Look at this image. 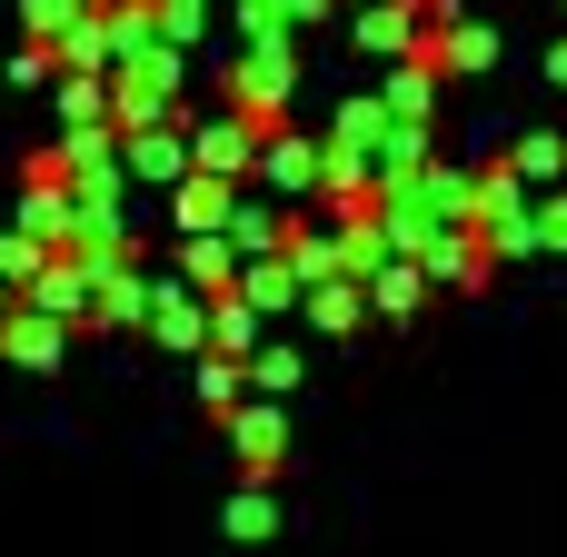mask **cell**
Instances as JSON below:
<instances>
[{
  "instance_id": "cell-25",
  "label": "cell",
  "mask_w": 567,
  "mask_h": 557,
  "mask_svg": "<svg viewBox=\"0 0 567 557\" xmlns=\"http://www.w3.org/2000/svg\"><path fill=\"white\" fill-rule=\"evenodd\" d=\"M90 20V0H20V40H40L50 60H60V40Z\"/></svg>"
},
{
  "instance_id": "cell-20",
  "label": "cell",
  "mask_w": 567,
  "mask_h": 557,
  "mask_svg": "<svg viewBox=\"0 0 567 557\" xmlns=\"http://www.w3.org/2000/svg\"><path fill=\"white\" fill-rule=\"evenodd\" d=\"M508 169H518L538 199H558V189H567V130H528V140H508Z\"/></svg>"
},
{
  "instance_id": "cell-14",
  "label": "cell",
  "mask_w": 567,
  "mask_h": 557,
  "mask_svg": "<svg viewBox=\"0 0 567 557\" xmlns=\"http://www.w3.org/2000/svg\"><path fill=\"white\" fill-rule=\"evenodd\" d=\"M229 299H249V309H259V319H269V329H279V319H289V309H309V279H299V269H289V249H279V259H249V269H239V289H229Z\"/></svg>"
},
{
  "instance_id": "cell-19",
  "label": "cell",
  "mask_w": 567,
  "mask_h": 557,
  "mask_svg": "<svg viewBox=\"0 0 567 557\" xmlns=\"http://www.w3.org/2000/svg\"><path fill=\"white\" fill-rule=\"evenodd\" d=\"M239 269H249V259L229 249V229H219V239H179V279H189L199 299H229V289H239Z\"/></svg>"
},
{
  "instance_id": "cell-3",
  "label": "cell",
  "mask_w": 567,
  "mask_h": 557,
  "mask_svg": "<svg viewBox=\"0 0 567 557\" xmlns=\"http://www.w3.org/2000/svg\"><path fill=\"white\" fill-rule=\"evenodd\" d=\"M289 100H299V50H229V110L239 120L289 130Z\"/></svg>"
},
{
  "instance_id": "cell-30",
  "label": "cell",
  "mask_w": 567,
  "mask_h": 557,
  "mask_svg": "<svg viewBox=\"0 0 567 557\" xmlns=\"http://www.w3.org/2000/svg\"><path fill=\"white\" fill-rule=\"evenodd\" d=\"M538 229H548V259H567V189H558V199H538Z\"/></svg>"
},
{
  "instance_id": "cell-4",
  "label": "cell",
  "mask_w": 567,
  "mask_h": 557,
  "mask_svg": "<svg viewBox=\"0 0 567 557\" xmlns=\"http://www.w3.org/2000/svg\"><path fill=\"white\" fill-rule=\"evenodd\" d=\"M179 80H189V60H179V50H150V60H130V70L110 80V100H120V140H140V130H169V120H179Z\"/></svg>"
},
{
  "instance_id": "cell-6",
  "label": "cell",
  "mask_w": 567,
  "mask_h": 557,
  "mask_svg": "<svg viewBox=\"0 0 567 557\" xmlns=\"http://www.w3.org/2000/svg\"><path fill=\"white\" fill-rule=\"evenodd\" d=\"M219 429H229L239 488H279V468H289V409H279V399H249V409L219 419Z\"/></svg>"
},
{
  "instance_id": "cell-21",
  "label": "cell",
  "mask_w": 567,
  "mask_h": 557,
  "mask_svg": "<svg viewBox=\"0 0 567 557\" xmlns=\"http://www.w3.org/2000/svg\"><path fill=\"white\" fill-rule=\"evenodd\" d=\"M429 299H439V289H429V269H419V259H389V269L369 279V319H419Z\"/></svg>"
},
{
  "instance_id": "cell-7",
  "label": "cell",
  "mask_w": 567,
  "mask_h": 557,
  "mask_svg": "<svg viewBox=\"0 0 567 557\" xmlns=\"http://www.w3.org/2000/svg\"><path fill=\"white\" fill-rule=\"evenodd\" d=\"M349 30H359V50H369L379 70H399V60H419V50H429L419 0H359V10H349Z\"/></svg>"
},
{
  "instance_id": "cell-24",
  "label": "cell",
  "mask_w": 567,
  "mask_h": 557,
  "mask_svg": "<svg viewBox=\"0 0 567 557\" xmlns=\"http://www.w3.org/2000/svg\"><path fill=\"white\" fill-rule=\"evenodd\" d=\"M309 379V359H299V339H269L259 359H249V399H279L289 409V389Z\"/></svg>"
},
{
  "instance_id": "cell-12",
  "label": "cell",
  "mask_w": 567,
  "mask_h": 557,
  "mask_svg": "<svg viewBox=\"0 0 567 557\" xmlns=\"http://www.w3.org/2000/svg\"><path fill=\"white\" fill-rule=\"evenodd\" d=\"M439 90H449V80H439L429 60H399V70H379V110H389L399 130H439Z\"/></svg>"
},
{
  "instance_id": "cell-31",
  "label": "cell",
  "mask_w": 567,
  "mask_h": 557,
  "mask_svg": "<svg viewBox=\"0 0 567 557\" xmlns=\"http://www.w3.org/2000/svg\"><path fill=\"white\" fill-rule=\"evenodd\" d=\"M548 80H558V90H567V40H558V50H548Z\"/></svg>"
},
{
  "instance_id": "cell-5",
  "label": "cell",
  "mask_w": 567,
  "mask_h": 557,
  "mask_svg": "<svg viewBox=\"0 0 567 557\" xmlns=\"http://www.w3.org/2000/svg\"><path fill=\"white\" fill-rule=\"evenodd\" d=\"M259 149H269V130H259V120H239L229 100H219L209 120H189V159H199L209 179H229V189H249V179H259Z\"/></svg>"
},
{
  "instance_id": "cell-23",
  "label": "cell",
  "mask_w": 567,
  "mask_h": 557,
  "mask_svg": "<svg viewBox=\"0 0 567 557\" xmlns=\"http://www.w3.org/2000/svg\"><path fill=\"white\" fill-rule=\"evenodd\" d=\"M219 528H229L239 548H269V538H279V488H229Z\"/></svg>"
},
{
  "instance_id": "cell-27",
  "label": "cell",
  "mask_w": 567,
  "mask_h": 557,
  "mask_svg": "<svg viewBox=\"0 0 567 557\" xmlns=\"http://www.w3.org/2000/svg\"><path fill=\"white\" fill-rule=\"evenodd\" d=\"M199 409H209V419H239V409H249V369H239V359H199Z\"/></svg>"
},
{
  "instance_id": "cell-15",
  "label": "cell",
  "mask_w": 567,
  "mask_h": 557,
  "mask_svg": "<svg viewBox=\"0 0 567 557\" xmlns=\"http://www.w3.org/2000/svg\"><path fill=\"white\" fill-rule=\"evenodd\" d=\"M419 269H429V289H488V279H498V259H488V239H478V229H449Z\"/></svg>"
},
{
  "instance_id": "cell-29",
  "label": "cell",
  "mask_w": 567,
  "mask_h": 557,
  "mask_svg": "<svg viewBox=\"0 0 567 557\" xmlns=\"http://www.w3.org/2000/svg\"><path fill=\"white\" fill-rule=\"evenodd\" d=\"M10 80H20V90H40V80H60V60H50L40 40H20V50H10Z\"/></svg>"
},
{
  "instance_id": "cell-10",
  "label": "cell",
  "mask_w": 567,
  "mask_h": 557,
  "mask_svg": "<svg viewBox=\"0 0 567 557\" xmlns=\"http://www.w3.org/2000/svg\"><path fill=\"white\" fill-rule=\"evenodd\" d=\"M30 309H40V319H60V329H90V309H100L90 259H80V249H60V259L40 269V289H30Z\"/></svg>"
},
{
  "instance_id": "cell-2",
  "label": "cell",
  "mask_w": 567,
  "mask_h": 557,
  "mask_svg": "<svg viewBox=\"0 0 567 557\" xmlns=\"http://www.w3.org/2000/svg\"><path fill=\"white\" fill-rule=\"evenodd\" d=\"M249 189H269L279 209H319V199H329V140H319V130H269Z\"/></svg>"
},
{
  "instance_id": "cell-11",
  "label": "cell",
  "mask_w": 567,
  "mask_h": 557,
  "mask_svg": "<svg viewBox=\"0 0 567 557\" xmlns=\"http://www.w3.org/2000/svg\"><path fill=\"white\" fill-rule=\"evenodd\" d=\"M239 199H249V189H229V179H209V169H189V179L169 189V219H179V239H219V229L239 219Z\"/></svg>"
},
{
  "instance_id": "cell-28",
  "label": "cell",
  "mask_w": 567,
  "mask_h": 557,
  "mask_svg": "<svg viewBox=\"0 0 567 557\" xmlns=\"http://www.w3.org/2000/svg\"><path fill=\"white\" fill-rule=\"evenodd\" d=\"M120 149V130H50V159L60 169H80V159H110Z\"/></svg>"
},
{
  "instance_id": "cell-22",
  "label": "cell",
  "mask_w": 567,
  "mask_h": 557,
  "mask_svg": "<svg viewBox=\"0 0 567 557\" xmlns=\"http://www.w3.org/2000/svg\"><path fill=\"white\" fill-rule=\"evenodd\" d=\"M299 319H309L319 339H349V329L369 319V289H359V279H329V289H309V309H299Z\"/></svg>"
},
{
  "instance_id": "cell-1",
  "label": "cell",
  "mask_w": 567,
  "mask_h": 557,
  "mask_svg": "<svg viewBox=\"0 0 567 557\" xmlns=\"http://www.w3.org/2000/svg\"><path fill=\"white\" fill-rule=\"evenodd\" d=\"M10 229H20V239H40L50 259H60V249H80V189L60 179V159H50V149H30V169H20V209H10Z\"/></svg>"
},
{
  "instance_id": "cell-9",
  "label": "cell",
  "mask_w": 567,
  "mask_h": 557,
  "mask_svg": "<svg viewBox=\"0 0 567 557\" xmlns=\"http://www.w3.org/2000/svg\"><path fill=\"white\" fill-rule=\"evenodd\" d=\"M120 159H130V179L140 189H179L199 159H189V110L169 120V130H140V140H120Z\"/></svg>"
},
{
  "instance_id": "cell-8",
  "label": "cell",
  "mask_w": 567,
  "mask_h": 557,
  "mask_svg": "<svg viewBox=\"0 0 567 557\" xmlns=\"http://www.w3.org/2000/svg\"><path fill=\"white\" fill-rule=\"evenodd\" d=\"M150 339H159V349H179L189 369L209 359V299H199L179 269H169V279H159V299H150Z\"/></svg>"
},
{
  "instance_id": "cell-16",
  "label": "cell",
  "mask_w": 567,
  "mask_h": 557,
  "mask_svg": "<svg viewBox=\"0 0 567 557\" xmlns=\"http://www.w3.org/2000/svg\"><path fill=\"white\" fill-rule=\"evenodd\" d=\"M50 120H60V130H120V100H110V80L60 70V80H50Z\"/></svg>"
},
{
  "instance_id": "cell-18",
  "label": "cell",
  "mask_w": 567,
  "mask_h": 557,
  "mask_svg": "<svg viewBox=\"0 0 567 557\" xmlns=\"http://www.w3.org/2000/svg\"><path fill=\"white\" fill-rule=\"evenodd\" d=\"M0 359H10V369H60V359H70V329L40 319V309H20V319H0Z\"/></svg>"
},
{
  "instance_id": "cell-26",
  "label": "cell",
  "mask_w": 567,
  "mask_h": 557,
  "mask_svg": "<svg viewBox=\"0 0 567 557\" xmlns=\"http://www.w3.org/2000/svg\"><path fill=\"white\" fill-rule=\"evenodd\" d=\"M150 10H159V40H169V50H179V60H189V50H199V40H209V20H219V10H229V0H150Z\"/></svg>"
},
{
  "instance_id": "cell-13",
  "label": "cell",
  "mask_w": 567,
  "mask_h": 557,
  "mask_svg": "<svg viewBox=\"0 0 567 557\" xmlns=\"http://www.w3.org/2000/svg\"><path fill=\"white\" fill-rule=\"evenodd\" d=\"M439 80H478V70H498V30L488 20H458V30H429V50H419Z\"/></svg>"
},
{
  "instance_id": "cell-17",
  "label": "cell",
  "mask_w": 567,
  "mask_h": 557,
  "mask_svg": "<svg viewBox=\"0 0 567 557\" xmlns=\"http://www.w3.org/2000/svg\"><path fill=\"white\" fill-rule=\"evenodd\" d=\"M269 339H279V329H269L249 299H209V359H239V369H249Z\"/></svg>"
}]
</instances>
